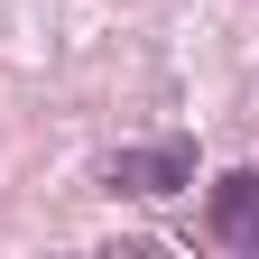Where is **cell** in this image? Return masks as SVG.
Returning a JSON list of instances; mask_svg holds the SVG:
<instances>
[{"label":"cell","mask_w":259,"mask_h":259,"mask_svg":"<svg viewBox=\"0 0 259 259\" xmlns=\"http://www.w3.org/2000/svg\"><path fill=\"white\" fill-rule=\"evenodd\" d=\"M102 185H111V194H176V185H194V148H185V139L120 148L111 167H102Z\"/></svg>","instance_id":"6da1fadb"},{"label":"cell","mask_w":259,"mask_h":259,"mask_svg":"<svg viewBox=\"0 0 259 259\" xmlns=\"http://www.w3.org/2000/svg\"><path fill=\"white\" fill-rule=\"evenodd\" d=\"M204 222L222 250H259V167H232L213 194H204Z\"/></svg>","instance_id":"7a4b0ae2"}]
</instances>
